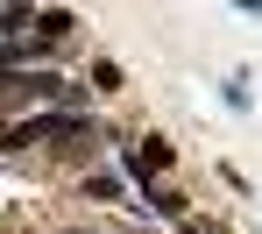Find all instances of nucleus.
<instances>
[{"label":"nucleus","mask_w":262,"mask_h":234,"mask_svg":"<svg viewBox=\"0 0 262 234\" xmlns=\"http://www.w3.org/2000/svg\"><path fill=\"white\" fill-rule=\"evenodd\" d=\"M142 206H156L163 220H184V192H170V185H149V192H142Z\"/></svg>","instance_id":"20e7f679"},{"label":"nucleus","mask_w":262,"mask_h":234,"mask_svg":"<svg viewBox=\"0 0 262 234\" xmlns=\"http://www.w3.org/2000/svg\"><path fill=\"white\" fill-rule=\"evenodd\" d=\"M92 135V121L85 114H29V121H14L7 128V149H36V142H85Z\"/></svg>","instance_id":"f257e3e1"},{"label":"nucleus","mask_w":262,"mask_h":234,"mask_svg":"<svg viewBox=\"0 0 262 234\" xmlns=\"http://www.w3.org/2000/svg\"><path fill=\"white\" fill-rule=\"evenodd\" d=\"M128 163H135V171H142V178H156V171H170V142H163V135L135 142V149H128Z\"/></svg>","instance_id":"f03ea898"},{"label":"nucleus","mask_w":262,"mask_h":234,"mask_svg":"<svg viewBox=\"0 0 262 234\" xmlns=\"http://www.w3.org/2000/svg\"><path fill=\"white\" fill-rule=\"evenodd\" d=\"M64 36H71V14L64 7H43L36 14V43H64Z\"/></svg>","instance_id":"7ed1b4c3"},{"label":"nucleus","mask_w":262,"mask_h":234,"mask_svg":"<svg viewBox=\"0 0 262 234\" xmlns=\"http://www.w3.org/2000/svg\"><path fill=\"white\" fill-rule=\"evenodd\" d=\"M78 199H92V206H106V199H121V178H114V171H92L85 185H78Z\"/></svg>","instance_id":"39448f33"}]
</instances>
